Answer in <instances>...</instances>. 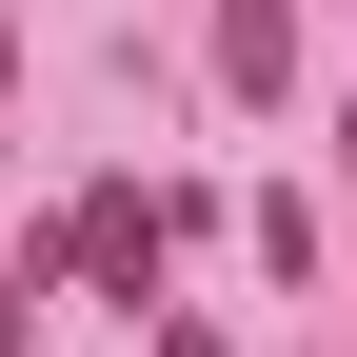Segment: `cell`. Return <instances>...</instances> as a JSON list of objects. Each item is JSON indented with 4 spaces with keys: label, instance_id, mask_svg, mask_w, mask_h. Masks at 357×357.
<instances>
[{
    "label": "cell",
    "instance_id": "obj_1",
    "mask_svg": "<svg viewBox=\"0 0 357 357\" xmlns=\"http://www.w3.org/2000/svg\"><path fill=\"white\" fill-rule=\"evenodd\" d=\"M218 79L238 100H298V0H218Z\"/></svg>",
    "mask_w": 357,
    "mask_h": 357
},
{
    "label": "cell",
    "instance_id": "obj_2",
    "mask_svg": "<svg viewBox=\"0 0 357 357\" xmlns=\"http://www.w3.org/2000/svg\"><path fill=\"white\" fill-rule=\"evenodd\" d=\"M0 357H20V278H0Z\"/></svg>",
    "mask_w": 357,
    "mask_h": 357
},
{
    "label": "cell",
    "instance_id": "obj_3",
    "mask_svg": "<svg viewBox=\"0 0 357 357\" xmlns=\"http://www.w3.org/2000/svg\"><path fill=\"white\" fill-rule=\"evenodd\" d=\"M0 60H20V20H0Z\"/></svg>",
    "mask_w": 357,
    "mask_h": 357
}]
</instances>
